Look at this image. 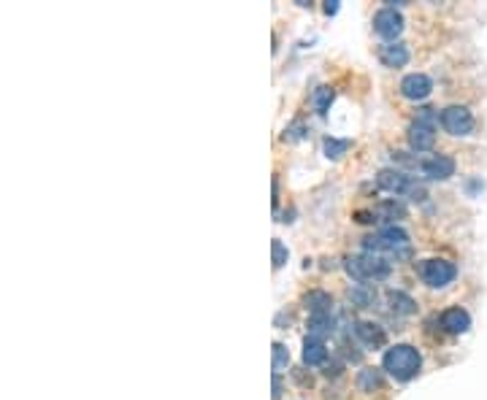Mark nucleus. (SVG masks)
<instances>
[{"label":"nucleus","mask_w":487,"mask_h":400,"mask_svg":"<svg viewBox=\"0 0 487 400\" xmlns=\"http://www.w3.org/2000/svg\"><path fill=\"white\" fill-rule=\"evenodd\" d=\"M336 11H338V0H327V3H325V14L333 17Z\"/></svg>","instance_id":"nucleus-26"},{"label":"nucleus","mask_w":487,"mask_h":400,"mask_svg":"<svg viewBox=\"0 0 487 400\" xmlns=\"http://www.w3.org/2000/svg\"><path fill=\"white\" fill-rule=\"evenodd\" d=\"M441 327H444L447 333H466V330L471 327V316H468L466 308H460V306L447 308V311L441 314Z\"/></svg>","instance_id":"nucleus-11"},{"label":"nucleus","mask_w":487,"mask_h":400,"mask_svg":"<svg viewBox=\"0 0 487 400\" xmlns=\"http://www.w3.org/2000/svg\"><path fill=\"white\" fill-rule=\"evenodd\" d=\"M336 327V319L330 314H312L309 316V336L312 339H320L323 341L325 336H330Z\"/></svg>","instance_id":"nucleus-15"},{"label":"nucleus","mask_w":487,"mask_h":400,"mask_svg":"<svg viewBox=\"0 0 487 400\" xmlns=\"http://www.w3.org/2000/svg\"><path fill=\"white\" fill-rule=\"evenodd\" d=\"M325 154L330 157V160H338L341 154H347L352 149V141L350 138H325Z\"/></svg>","instance_id":"nucleus-18"},{"label":"nucleus","mask_w":487,"mask_h":400,"mask_svg":"<svg viewBox=\"0 0 487 400\" xmlns=\"http://www.w3.org/2000/svg\"><path fill=\"white\" fill-rule=\"evenodd\" d=\"M382 365H385V370H388L395 381H409V379H414V376L420 373L422 360H420V352H417L414 346H409V343H395L392 349L385 352Z\"/></svg>","instance_id":"nucleus-1"},{"label":"nucleus","mask_w":487,"mask_h":400,"mask_svg":"<svg viewBox=\"0 0 487 400\" xmlns=\"http://www.w3.org/2000/svg\"><path fill=\"white\" fill-rule=\"evenodd\" d=\"M303 303L306 308L312 311V314H330V306H333V298L323 292V289H314V292H309L306 298H303Z\"/></svg>","instance_id":"nucleus-16"},{"label":"nucleus","mask_w":487,"mask_h":400,"mask_svg":"<svg viewBox=\"0 0 487 400\" xmlns=\"http://www.w3.org/2000/svg\"><path fill=\"white\" fill-rule=\"evenodd\" d=\"M363 247H365V251H371V254L390 251V254H395V260H398V257H409V236H406L401 227L390 225V227H382L376 236H368V238L363 241Z\"/></svg>","instance_id":"nucleus-2"},{"label":"nucleus","mask_w":487,"mask_h":400,"mask_svg":"<svg viewBox=\"0 0 487 400\" xmlns=\"http://www.w3.org/2000/svg\"><path fill=\"white\" fill-rule=\"evenodd\" d=\"M376 216H382V219H403L406 216V209H403V203H398V200H382L379 203V209H376Z\"/></svg>","instance_id":"nucleus-20"},{"label":"nucleus","mask_w":487,"mask_h":400,"mask_svg":"<svg viewBox=\"0 0 487 400\" xmlns=\"http://www.w3.org/2000/svg\"><path fill=\"white\" fill-rule=\"evenodd\" d=\"M325 360H327V346H325V341L309 336L306 343H303V363H306V365H323Z\"/></svg>","instance_id":"nucleus-14"},{"label":"nucleus","mask_w":487,"mask_h":400,"mask_svg":"<svg viewBox=\"0 0 487 400\" xmlns=\"http://www.w3.org/2000/svg\"><path fill=\"white\" fill-rule=\"evenodd\" d=\"M333 97H336V93H333L330 87H317L314 95H312V106H314V111H317V114H327Z\"/></svg>","instance_id":"nucleus-19"},{"label":"nucleus","mask_w":487,"mask_h":400,"mask_svg":"<svg viewBox=\"0 0 487 400\" xmlns=\"http://www.w3.org/2000/svg\"><path fill=\"white\" fill-rule=\"evenodd\" d=\"M441 124L450 135H468L474 130V117L466 106H450L441 111Z\"/></svg>","instance_id":"nucleus-5"},{"label":"nucleus","mask_w":487,"mask_h":400,"mask_svg":"<svg viewBox=\"0 0 487 400\" xmlns=\"http://www.w3.org/2000/svg\"><path fill=\"white\" fill-rule=\"evenodd\" d=\"M282 392H285V384H282V373H274V398H282Z\"/></svg>","instance_id":"nucleus-25"},{"label":"nucleus","mask_w":487,"mask_h":400,"mask_svg":"<svg viewBox=\"0 0 487 400\" xmlns=\"http://www.w3.org/2000/svg\"><path fill=\"white\" fill-rule=\"evenodd\" d=\"M290 363V352L285 343H274V373H282Z\"/></svg>","instance_id":"nucleus-22"},{"label":"nucleus","mask_w":487,"mask_h":400,"mask_svg":"<svg viewBox=\"0 0 487 400\" xmlns=\"http://www.w3.org/2000/svg\"><path fill=\"white\" fill-rule=\"evenodd\" d=\"M374 30L379 32L382 38H398L401 30H403V17L395 11V6H388V8H379L376 14H374Z\"/></svg>","instance_id":"nucleus-7"},{"label":"nucleus","mask_w":487,"mask_h":400,"mask_svg":"<svg viewBox=\"0 0 487 400\" xmlns=\"http://www.w3.org/2000/svg\"><path fill=\"white\" fill-rule=\"evenodd\" d=\"M417 171L428 179H436V182H444L455 173V160L447 157V154H433V157H422L417 160Z\"/></svg>","instance_id":"nucleus-6"},{"label":"nucleus","mask_w":487,"mask_h":400,"mask_svg":"<svg viewBox=\"0 0 487 400\" xmlns=\"http://www.w3.org/2000/svg\"><path fill=\"white\" fill-rule=\"evenodd\" d=\"M347 274L357 281H376V278L390 276V263L379 254H360V257H347Z\"/></svg>","instance_id":"nucleus-3"},{"label":"nucleus","mask_w":487,"mask_h":400,"mask_svg":"<svg viewBox=\"0 0 487 400\" xmlns=\"http://www.w3.org/2000/svg\"><path fill=\"white\" fill-rule=\"evenodd\" d=\"M388 303H390V311H395V314H401V316H409V314L417 311V303H414L406 292H390Z\"/></svg>","instance_id":"nucleus-17"},{"label":"nucleus","mask_w":487,"mask_h":400,"mask_svg":"<svg viewBox=\"0 0 487 400\" xmlns=\"http://www.w3.org/2000/svg\"><path fill=\"white\" fill-rule=\"evenodd\" d=\"M376 184L382 187V189H388V192H406L409 187H412V179L403 173V171H395V168H385V171H379V176H376Z\"/></svg>","instance_id":"nucleus-10"},{"label":"nucleus","mask_w":487,"mask_h":400,"mask_svg":"<svg viewBox=\"0 0 487 400\" xmlns=\"http://www.w3.org/2000/svg\"><path fill=\"white\" fill-rule=\"evenodd\" d=\"M360 387H363V390H368V392L379 390V387H382V376H379V370L376 368L360 370Z\"/></svg>","instance_id":"nucleus-21"},{"label":"nucleus","mask_w":487,"mask_h":400,"mask_svg":"<svg viewBox=\"0 0 487 400\" xmlns=\"http://www.w3.org/2000/svg\"><path fill=\"white\" fill-rule=\"evenodd\" d=\"M420 276L428 287L441 289V287H447V284H452L455 281L457 268H455V263H450V260H439V257H433V260H425V263L420 265Z\"/></svg>","instance_id":"nucleus-4"},{"label":"nucleus","mask_w":487,"mask_h":400,"mask_svg":"<svg viewBox=\"0 0 487 400\" xmlns=\"http://www.w3.org/2000/svg\"><path fill=\"white\" fill-rule=\"evenodd\" d=\"M430 90H433V84H430V79L425 73H409L401 82V93H403V97H409V100H425L430 95Z\"/></svg>","instance_id":"nucleus-9"},{"label":"nucleus","mask_w":487,"mask_h":400,"mask_svg":"<svg viewBox=\"0 0 487 400\" xmlns=\"http://www.w3.org/2000/svg\"><path fill=\"white\" fill-rule=\"evenodd\" d=\"M271 254H274V268H282V265L287 263V257H290V254H287V247H285L279 238L271 244Z\"/></svg>","instance_id":"nucleus-23"},{"label":"nucleus","mask_w":487,"mask_h":400,"mask_svg":"<svg viewBox=\"0 0 487 400\" xmlns=\"http://www.w3.org/2000/svg\"><path fill=\"white\" fill-rule=\"evenodd\" d=\"M355 333L365 346H385V341H388L385 330L374 322H355Z\"/></svg>","instance_id":"nucleus-12"},{"label":"nucleus","mask_w":487,"mask_h":400,"mask_svg":"<svg viewBox=\"0 0 487 400\" xmlns=\"http://www.w3.org/2000/svg\"><path fill=\"white\" fill-rule=\"evenodd\" d=\"M379 60L388 68H403L409 62V49L403 44H388V46L379 49Z\"/></svg>","instance_id":"nucleus-13"},{"label":"nucleus","mask_w":487,"mask_h":400,"mask_svg":"<svg viewBox=\"0 0 487 400\" xmlns=\"http://www.w3.org/2000/svg\"><path fill=\"white\" fill-rule=\"evenodd\" d=\"M285 138L287 141H300L303 138V122H292L287 130H285Z\"/></svg>","instance_id":"nucleus-24"},{"label":"nucleus","mask_w":487,"mask_h":400,"mask_svg":"<svg viewBox=\"0 0 487 400\" xmlns=\"http://www.w3.org/2000/svg\"><path fill=\"white\" fill-rule=\"evenodd\" d=\"M433 144H436V133H433V124L414 120V122H412V127H409V146H412L414 152H428Z\"/></svg>","instance_id":"nucleus-8"}]
</instances>
